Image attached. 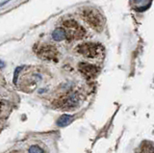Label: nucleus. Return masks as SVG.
Listing matches in <instances>:
<instances>
[{
    "label": "nucleus",
    "mask_w": 154,
    "mask_h": 153,
    "mask_svg": "<svg viewBox=\"0 0 154 153\" xmlns=\"http://www.w3.org/2000/svg\"><path fill=\"white\" fill-rule=\"evenodd\" d=\"M20 153H58L56 140L50 135H37L17 143Z\"/></svg>",
    "instance_id": "nucleus-1"
},
{
    "label": "nucleus",
    "mask_w": 154,
    "mask_h": 153,
    "mask_svg": "<svg viewBox=\"0 0 154 153\" xmlns=\"http://www.w3.org/2000/svg\"><path fill=\"white\" fill-rule=\"evenodd\" d=\"M82 17L93 29L98 32L102 31L105 24V18L98 10L94 8H87L82 11Z\"/></svg>",
    "instance_id": "nucleus-2"
},
{
    "label": "nucleus",
    "mask_w": 154,
    "mask_h": 153,
    "mask_svg": "<svg viewBox=\"0 0 154 153\" xmlns=\"http://www.w3.org/2000/svg\"><path fill=\"white\" fill-rule=\"evenodd\" d=\"M77 53L83 55L86 58L96 59L103 53V46L98 42H85L81 44L75 48Z\"/></svg>",
    "instance_id": "nucleus-3"
},
{
    "label": "nucleus",
    "mask_w": 154,
    "mask_h": 153,
    "mask_svg": "<svg viewBox=\"0 0 154 153\" xmlns=\"http://www.w3.org/2000/svg\"><path fill=\"white\" fill-rule=\"evenodd\" d=\"M66 38L69 40H79L86 35V31L78 22L73 20H67L63 22Z\"/></svg>",
    "instance_id": "nucleus-4"
},
{
    "label": "nucleus",
    "mask_w": 154,
    "mask_h": 153,
    "mask_svg": "<svg viewBox=\"0 0 154 153\" xmlns=\"http://www.w3.org/2000/svg\"><path fill=\"white\" fill-rule=\"evenodd\" d=\"M36 53L43 60L56 61L58 58V51L56 47L49 44H41L36 47Z\"/></svg>",
    "instance_id": "nucleus-5"
},
{
    "label": "nucleus",
    "mask_w": 154,
    "mask_h": 153,
    "mask_svg": "<svg viewBox=\"0 0 154 153\" xmlns=\"http://www.w3.org/2000/svg\"><path fill=\"white\" fill-rule=\"evenodd\" d=\"M79 71L86 76L87 78H93L98 73V69L95 66L87 64V63H80L78 66Z\"/></svg>",
    "instance_id": "nucleus-6"
},
{
    "label": "nucleus",
    "mask_w": 154,
    "mask_h": 153,
    "mask_svg": "<svg viewBox=\"0 0 154 153\" xmlns=\"http://www.w3.org/2000/svg\"><path fill=\"white\" fill-rule=\"evenodd\" d=\"M77 101H78V99H77L76 95L72 94V95H69V96L64 98V100H63V102H62V106L66 107V108L74 107V106H76Z\"/></svg>",
    "instance_id": "nucleus-7"
},
{
    "label": "nucleus",
    "mask_w": 154,
    "mask_h": 153,
    "mask_svg": "<svg viewBox=\"0 0 154 153\" xmlns=\"http://www.w3.org/2000/svg\"><path fill=\"white\" fill-rule=\"evenodd\" d=\"M52 38H53V40L57 41H61L63 40L66 39L64 28H57V29H55L52 33Z\"/></svg>",
    "instance_id": "nucleus-8"
},
{
    "label": "nucleus",
    "mask_w": 154,
    "mask_h": 153,
    "mask_svg": "<svg viewBox=\"0 0 154 153\" xmlns=\"http://www.w3.org/2000/svg\"><path fill=\"white\" fill-rule=\"evenodd\" d=\"M72 119H73V118H72L71 116H69V115H64V116H62L59 119H58L57 124L59 126H66L72 121Z\"/></svg>",
    "instance_id": "nucleus-9"
},
{
    "label": "nucleus",
    "mask_w": 154,
    "mask_h": 153,
    "mask_svg": "<svg viewBox=\"0 0 154 153\" xmlns=\"http://www.w3.org/2000/svg\"><path fill=\"white\" fill-rule=\"evenodd\" d=\"M142 153H153V146H152V143L149 142V145H148V142H146V145H144L142 149Z\"/></svg>",
    "instance_id": "nucleus-10"
},
{
    "label": "nucleus",
    "mask_w": 154,
    "mask_h": 153,
    "mask_svg": "<svg viewBox=\"0 0 154 153\" xmlns=\"http://www.w3.org/2000/svg\"><path fill=\"white\" fill-rule=\"evenodd\" d=\"M6 153H20V151H19V150L17 149V148L16 147V148H14V150H11V151H8V152H6Z\"/></svg>",
    "instance_id": "nucleus-11"
},
{
    "label": "nucleus",
    "mask_w": 154,
    "mask_h": 153,
    "mask_svg": "<svg viewBox=\"0 0 154 153\" xmlns=\"http://www.w3.org/2000/svg\"><path fill=\"white\" fill-rule=\"evenodd\" d=\"M3 66H4V63H3V62H1V61H0V69H1V68H3Z\"/></svg>",
    "instance_id": "nucleus-12"
},
{
    "label": "nucleus",
    "mask_w": 154,
    "mask_h": 153,
    "mask_svg": "<svg viewBox=\"0 0 154 153\" xmlns=\"http://www.w3.org/2000/svg\"><path fill=\"white\" fill-rule=\"evenodd\" d=\"M2 111V102H1V100H0V113H1Z\"/></svg>",
    "instance_id": "nucleus-13"
},
{
    "label": "nucleus",
    "mask_w": 154,
    "mask_h": 153,
    "mask_svg": "<svg viewBox=\"0 0 154 153\" xmlns=\"http://www.w3.org/2000/svg\"><path fill=\"white\" fill-rule=\"evenodd\" d=\"M136 1H142V0H136Z\"/></svg>",
    "instance_id": "nucleus-14"
}]
</instances>
